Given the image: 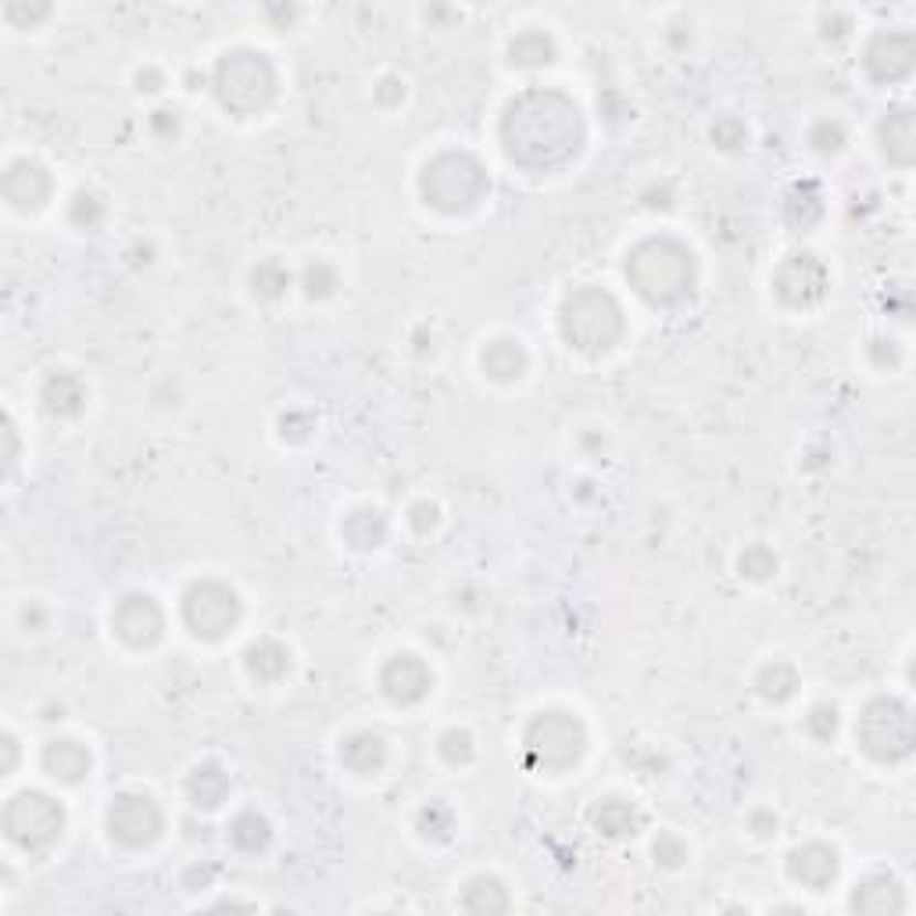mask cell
Instances as JSON below:
<instances>
[{"label":"cell","instance_id":"cell-1","mask_svg":"<svg viewBox=\"0 0 916 916\" xmlns=\"http://www.w3.org/2000/svg\"><path fill=\"white\" fill-rule=\"evenodd\" d=\"M501 140L512 161L523 169H555L569 161L584 143V123L581 111L569 97L555 90H530L501 123Z\"/></svg>","mask_w":916,"mask_h":916},{"label":"cell","instance_id":"cell-2","mask_svg":"<svg viewBox=\"0 0 916 916\" xmlns=\"http://www.w3.org/2000/svg\"><path fill=\"white\" fill-rule=\"evenodd\" d=\"M627 279L648 305L673 308L694 290V255L673 236H652L630 251Z\"/></svg>","mask_w":916,"mask_h":916},{"label":"cell","instance_id":"cell-3","mask_svg":"<svg viewBox=\"0 0 916 916\" xmlns=\"http://www.w3.org/2000/svg\"><path fill=\"white\" fill-rule=\"evenodd\" d=\"M419 190L430 209L458 215V212L477 209L487 190H491V180H487L483 166L472 155L448 151V155H437L430 166L423 169Z\"/></svg>","mask_w":916,"mask_h":916},{"label":"cell","instance_id":"cell-4","mask_svg":"<svg viewBox=\"0 0 916 916\" xmlns=\"http://www.w3.org/2000/svg\"><path fill=\"white\" fill-rule=\"evenodd\" d=\"M563 337L581 351H609L619 337H624V312L613 294L598 287H581L563 301V316H558Z\"/></svg>","mask_w":916,"mask_h":916},{"label":"cell","instance_id":"cell-5","mask_svg":"<svg viewBox=\"0 0 916 916\" xmlns=\"http://www.w3.org/2000/svg\"><path fill=\"white\" fill-rule=\"evenodd\" d=\"M215 97L236 115H255L276 94V68L258 51H233L215 65Z\"/></svg>","mask_w":916,"mask_h":916},{"label":"cell","instance_id":"cell-6","mask_svg":"<svg viewBox=\"0 0 916 916\" xmlns=\"http://www.w3.org/2000/svg\"><path fill=\"white\" fill-rule=\"evenodd\" d=\"M855 742L866 756L898 763L913 752V713L898 699H874L855 720Z\"/></svg>","mask_w":916,"mask_h":916},{"label":"cell","instance_id":"cell-7","mask_svg":"<svg viewBox=\"0 0 916 916\" xmlns=\"http://www.w3.org/2000/svg\"><path fill=\"white\" fill-rule=\"evenodd\" d=\"M584 745H587L584 723L569 713H541L523 737L526 763L534 770H548V774L573 766L584 756Z\"/></svg>","mask_w":916,"mask_h":916},{"label":"cell","instance_id":"cell-8","mask_svg":"<svg viewBox=\"0 0 916 916\" xmlns=\"http://www.w3.org/2000/svg\"><path fill=\"white\" fill-rule=\"evenodd\" d=\"M62 827H65L62 806L43 791L14 795L4 809V831L25 852H47L62 838Z\"/></svg>","mask_w":916,"mask_h":916},{"label":"cell","instance_id":"cell-9","mask_svg":"<svg viewBox=\"0 0 916 916\" xmlns=\"http://www.w3.org/2000/svg\"><path fill=\"white\" fill-rule=\"evenodd\" d=\"M241 598L236 590L219 581H198L183 598V619L187 627L204 641H219L241 624Z\"/></svg>","mask_w":916,"mask_h":916},{"label":"cell","instance_id":"cell-10","mask_svg":"<svg viewBox=\"0 0 916 916\" xmlns=\"http://www.w3.org/2000/svg\"><path fill=\"white\" fill-rule=\"evenodd\" d=\"M108 831L123 849H143L161 834V809L151 795L123 791L111 799Z\"/></svg>","mask_w":916,"mask_h":916},{"label":"cell","instance_id":"cell-11","mask_svg":"<svg viewBox=\"0 0 916 916\" xmlns=\"http://www.w3.org/2000/svg\"><path fill=\"white\" fill-rule=\"evenodd\" d=\"M777 298L791 305V308H809L823 298L827 290V269L823 262H817V255H791L774 276Z\"/></svg>","mask_w":916,"mask_h":916},{"label":"cell","instance_id":"cell-12","mask_svg":"<svg viewBox=\"0 0 916 916\" xmlns=\"http://www.w3.org/2000/svg\"><path fill=\"white\" fill-rule=\"evenodd\" d=\"M111 627L115 633L132 648L155 645L161 638V627H166V616H161L158 601L151 595H126L115 605L111 613Z\"/></svg>","mask_w":916,"mask_h":916},{"label":"cell","instance_id":"cell-13","mask_svg":"<svg viewBox=\"0 0 916 916\" xmlns=\"http://www.w3.org/2000/svg\"><path fill=\"white\" fill-rule=\"evenodd\" d=\"M913 57H916V43L909 33H881L870 40L863 65L877 83H895L913 72Z\"/></svg>","mask_w":916,"mask_h":916},{"label":"cell","instance_id":"cell-14","mask_svg":"<svg viewBox=\"0 0 916 916\" xmlns=\"http://www.w3.org/2000/svg\"><path fill=\"white\" fill-rule=\"evenodd\" d=\"M434 684V673L426 670V662L416 656H394L380 673V688L391 702L397 705H416L426 699V691Z\"/></svg>","mask_w":916,"mask_h":916},{"label":"cell","instance_id":"cell-15","mask_svg":"<svg viewBox=\"0 0 916 916\" xmlns=\"http://www.w3.org/2000/svg\"><path fill=\"white\" fill-rule=\"evenodd\" d=\"M4 198L14 204V209H40L43 201L51 198V175L36 161H14L4 172Z\"/></svg>","mask_w":916,"mask_h":916},{"label":"cell","instance_id":"cell-16","mask_svg":"<svg viewBox=\"0 0 916 916\" xmlns=\"http://www.w3.org/2000/svg\"><path fill=\"white\" fill-rule=\"evenodd\" d=\"M788 874L809 892H823L838 877V852L827 845H802L788 855Z\"/></svg>","mask_w":916,"mask_h":916},{"label":"cell","instance_id":"cell-17","mask_svg":"<svg viewBox=\"0 0 916 916\" xmlns=\"http://www.w3.org/2000/svg\"><path fill=\"white\" fill-rule=\"evenodd\" d=\"M43 770L62 785H79L90 774V752L79 742H51L43 748Z\"/></svg>","mask_w":916,"mask_h":916},{"label":"cell","instance_id":"cell-18","mask_svg":"<svg viewBox=\"0 0 916 916\" xmlns=\"http://www.w3.org/2000/svg\"><path fill=\"white\" fill-rule=\"evenodd\" d=\"M906 906V898H903V888H898V881L892 877H870L863 884H855V892H852V909H860V913H898Z\"/></svg>","mask_w":916,"mask_h":916},{"label":"cell","instance_id":"cell-19","mask_svg":"<svg viewBox=\"0 0 916 916\" xmlns=\"http://www.w3.org/2000/svg\"><path fill=\"white\" fill-rule=\"evenodd\" d=\"M43 405H47L51 416H79L86 405V387L76 373H54L47 383H43Z\"/></svg>","mask_w":916,"mask_h":916},{"label":"cell","instance_id":"cell-20","mask_svg":"<svg viewBox=\"0 0 916 916\" xmlns=\"http://www.w3.org/2000/svg\"><path fill=\"white\" fill-rule=\"evenodd\" d=\"M341 763L348 766L351 774H376L383 763H387V745H383L380 734H351L348 742L341 745Z\"/></svg>","mask_w":916,"mask_h":916},{"label":"cell","instance_id":"cell-21","mask_svg":"<svg viewBox=\"0 0 916 916\" xmlns=\"http://www.w3.org/2000/svg\"><path fill=\"white\" fill-rule=\"evenodd\" d=\"M187 795L198 809H215L223 806L230 795V777L219 763H201L194 774L187 777Z\"/></svg>","mask_w":916,"mask_h":916},{"label":"cell","instance_id":"cell-22","mask_svg":"<svg viewBox=\"0 0 916 916\" xmlns=\"http://www.w3.org/2000/svg\"><path fill=\"white\" fill-rule=\"evenodd\" d=\"M341 534H344V541L351 544V548L373 552V548H380L383 541H387V515H383L380 509H359L344 520Z\"/></svg>","mask_w":916,"mask_h":916},{"label":"cell","instance_id":"cell-23","mask_svg":"<svg viewBox=\"0 0 916 916\" xmlns=\"http://www.w3.org/2000/svg\"><path fill=\"white\" fill-rule=\"evenodd\" d=\"M526 351L520 341H512V337H498L483 348V369L491 373L494 380H520L526 373Z\"/></svg>","mask_w":916,"mask_h":916},{"label":"cell","instance_id":"cell-24","mask_svg":"<svg viewBox=\"0 0 916 916\" xmlns=\"http://www.w3.org/2000/svg\"><path fill=\"white\" fill-rule=\"evenodd\" d=\"M881 147L884 155L895 158L898 166H909L916 155V126H913V111H895L881 123Z\"/></svg>","mask_w":916,"mask_h":916},{"label":"cell","instance_id":"cell-25","mask_svg":"<svg viewBox=\"0 0 916 916\" xmlns=\"http://www.w3.org/2000/svg\"><path fill=\"white\" fill-rule=\"evenodd\" d=\"M247 670H251V677H258V681H265V684H273V681H279V677H284L287 670H290V652L279 641H273V638H262V641H255L247 648Z\"/></svg>","mask_w":916,"mask_h":916},{"label":"cell","instance_id":"cell-26","mask_svg":"<svg viewBox=\"0 0 916 916\" xmlns=\"http://www.w3.org/2000/svg\"><path fill=\"white\" fill-rule=\"evenodd\" d=\"M590 820H595L598 831L609 834V838H627V834L638 831V823H641L638 809H633L630 802H624V799H605V802H598L595 812H590Z\"/></svg>","mask_w":916,"mask_h":916},{"label":"cell","instance_id":"cell-27","mask_svg":"<svg viewBox=\"0 0 916 916\" xmlns=\"http://www.w3.org/2000/svg\"><path fill=\"white\" fill-rule=\"evenodd\" d=\"M462 909H469V913H487V916L505 913V909H509V892L501 888L498 877H477V881L466 884V892H462Z\"/></svg>","mask_w":916,"mask_h":916},{"label":"cell","instance_id":"cell-28","mask_svg":"<svg viewBox=\"0 0 916 916\" xmlns=\"http://www.w3.org/2000/svg\"><path fill=\"white\" fill-rule=\"evenodd\" d=\"M230 841L241 852H262L273 841V827H269V820L262 817V812L244 809L241 817L230 823Z\"/></svg>","mask_w":916,"mask_h":916},{"label":"cell","instance_id":"cell-29","mask_svg":"<svg viewBox=\"0 0 916 916\" xmlns=\"http://www.w3.org/2000/svg\"><path fill=\"white\" fill-rule=\"evenodd\" d=\"M509 57H512V65H520V68H541L555 57V43L548 33H541V29H530V33H520L512 40Z\"/></svg>","mask_w":916,"mask_h":916},{"label":"cell","instance_id":"cell-30","mask_svg":"<svg viewBox=\"0 0 916 916\" xmlns=\"http://www.w3.org/2000/svg\"><path fill=\"white\" fill-rule=\"evenodd\" d=\"M759 694L770 702H788L795 688H799V673H795L788 662H770V667H763L759 681H756Z\"/></svg>","mask_w":916,"mask_h":916},{"label":"cell","instance_id":"cell-31","mask_svg":"<svg viewBox=\"0 0 916 916\" xmlns=\"http://www.w3.org/2000/svg\"><path fill=\"white\" fill-rule=\"evenodd\" d=\"M788 223L791 226H799V230H809L817 219L823 215V204H820V194H817V187H799L795 194L788 198Z\"/></svg>","mask_w":916,"mask_h":916},{"label":"cell","instance_id":"cell-32","mask_svg":"<svg viewBox=\"0 0 916 916\" xmlns=\"http://www.w3.org/2000/svg\"><path fill=\"white\" fill-rule=\"evenodd\" d=\"M251 284H255V294L258 298H269L276 301L279 294L290 287V273L284 269L279 262H262L255 273H251Z\"/></svg>","mask_w":916,"mask_h":916},{"label":"cell","instance_id":"cell-33","mask_svg":"<svg viewBox=\"0 0 916 916\" xmlns=\"http://www.w3.org/2000/svg\"><path fill=\"white\" fill-rule=\"evenodd\" d=\"M845 140H849V132H845V126L838 123V118H823V123H817L809 129V143L817 147L820 155H834V151H841V147H845Z\"/></svg>","mask_w":916,"mask_h":916},{"label":"cell","instance_id":"cell-34","mask_svg":"<svg viewBox=\"0 0 916 916\" xmlns=\"http://www.w3.org/2000/svg\"><path fill=\"white\" fill-rule=\"evenodd\" d=\"M777 569V555L766 548V544H752L742 555V573L752 576V581H766V576H774Z\"/></svg>","mask_w":916,"mask_h":916},{"label":"cell","instance_id":"cell-35","mask_svg":"<svg viewBox=\"0 0 916 916\" xmlns=\"http://www.w3.org/2000/svg\"><path fill=\"white\" fill-rule=\"evenodd\" d=\"M451 823H455V817H451V809L448 806H440V802H430L426 806L423 812H419V831L426 834V838H448L451 834Z\"/></svg>","mask_w":916,"mask_h":916},{"label":"cell","instance_id":"cell-36","mask_svg":"<svg viewBox=\"0 0 916 916\" xmlns=\"http://www.w3.org/2000/svg\"><path fill=\"white\" fill-rule=\"evenodd\" d=\"M301 284H305V290H308V298H327V294H333V287H337L333 265H327V262H312V265L305 269Z\"/></svg>","mask_w":916,"mask_h":916},{"label":"cell","instance_id":"cell-37","mask_svg":"<svg viewBox=\"0 0 916 916\" xmlns=\"http://www.w3.org/2000/svg\"><path fill=\"white\" fill-rule=\"evenodd\" d=\"M72 223L83 226V230H97L100 226V219H105V204H100L97 194H79L76 201H72Z\"/></svg>","mask_w":916,"mask_h":916},{"label":"cell","instance_id":"cell-38","mask_svg":"<svg viewBox=\"0 0 916 916\" xmlns=\"http://www.w3.org/2000/svg\"><path fill=\"white\" fill-rule=\"evenodd\" d=\"M472 752H477V748H472V737L466 731H448L445 737H440V756H445L451 766L469 763Z\"/></svg>","mask_w":916,"mask_h":916},{"label":"cell","instance_id":"cell-39","mask_svg":"<svg viewBox=\"0 0 916 916\" xmlns=\"http://www.w3.org/2000/svg\"><path fill=\"white\" fill-rule=\"evenodd\" d=\"M806 731L812 737H820V742H827V737H834L838 731V709L834 705H817L812 713L806 716Z\"/></svg>","mask_w":916,"mask_h":916},{"label":"cell","instance_id":"cell-40","mask_svg":"<svg viewBox=\"0 0 916 916\" xmlns=\"http://www.w3.org/2000/svg\"><path fill=\"white\" fill-rule=\"evenodd\" d=\"M713 140L723 147V151H737V147L748 140V129L737 123V118H720L713 126Z\"/></svg>","mask_w":916,"mask_h":916},{"label":"cell","instance_id":"cell-41","mask_svg":"<svg viewBox=\"0 0 916 916\" xmlns=\"http://www.w3.org/2000/svg\"><path fill=\"white\" fill-rule=\"evenodd\" d=\"M652 852H656V860H659L662 866H681V863L688 860L684 841L677 838V834H659L656 845H652Z\"/></svg>","mask_w":916,"mask_h":916},{"label":"cell","instance_id":"cell-42","mask_svg":"<svg viewBox=\"0 0 916 916\" xmlns=\"http://www.w3.org/2000/svg\"><path fill=\"white\" fill-rule=\"evenodd\" d=\"M279 430H284V437H290V440H301V437H308V430H312V416H308V412H290V416L279 419Z\"/></svg>","mask_w":916,"mask_h":916},{"label":"cell","instance_id":"cell-43","mask_svg":"<svg viewBox=\"0 0 916 916\" xmlns=\"http://www.w3.org/2000/svg\"><path fill=\"white\" fill-rule=\"evenodd\" d=\"M412 526H416L419 534H430V530L437 526V505H430V501H419V505L412 509Z\"/></svg>","mask_w":916,"mask_h":916},{"label":"cell","instance_id":"cell-44","mask_svg":"<svg viewBox=\"0 0 916 916\" xmlns=\"http://www.w3.org/2000/svg\"><path fill=\"white\" fill-rule=\"evenodd\" d=\"M376 97L383 100V105H394V100H402V97H405V86L397 83V79H383V83H380V90H376Z\"/></svg>","mask_w":916,"mask_h":916},{"label":"cell","instance_id":"cell-45","mask_svg":"<svg viewBox=\"0 0 916 916\" xmlns=\"http://www.w3.org/2000/svg\"><path fill=\"white\" fill-rule=\"evenodd\" d=\"M752 831H756L759 838L774 834L777 831V820L770 817V812H756V817H752Z\"/></svg>","mask_w":916,"mask_h":916},{"label":"cell","instance_id":"cell-46","mask_svg":"<svg viewBox=\"0 0 916 916\" xmlns=\"http://www.w3.org/2000/svg\"><path fill=\"white\" fill-rule=\"evenodd\" d=\"M155 126H161L166 132H175L180 129V118H175V111H155Z\"/></svg>","mask_w":916,"mask_h":916},{"label":"cell","instance_id":"cell-47","mask_svg":"<svg viewBox=\"0 0 916 916\" xmlns=\"http://www.w3.org/2000/svg\"><path fill=\"white\" fill-rule=\"evenodd\" d=\"M4 752H8V759H4V774H11L14 756H19V745H14V737H11V734L4 737Z\"/></svg>","mask_w":916,"mask_h":916},{"label":"cell","instance_id":"cell-48","mask_svg":"<svg viewBox=\"0 0 916 916\" xmlns=\"http://www.w3.org/2000/svg\"><path fill=\"white\" fill-rule=\"evenodd\" d=\"M158 83H161V76H155V72H140V90H147V94H155L158 90Z\"/></svg>","mask_w":916,"mask_h":916}]
</instances>
